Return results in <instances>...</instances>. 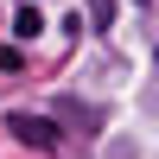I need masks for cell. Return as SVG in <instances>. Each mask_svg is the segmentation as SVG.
<instances>
[{"label": "cell", "mask_w": 159, "mask_h": 159, "mask_svg": "<svg viewBox=\"0 0 159 159\" xmlns=\"http://www.w3.org/2000/svg\"><path fill=\"white\" fill-rule=\"evenodd\" d=\"M7 127L25 140V147H38V153H51V147H57V127H51L45 115H25V108H13V115H7Z\"/></svg>", "instance_id": "6da1fadb"}, {"label": "cell", "mask_w": 159, "mask_h": 159, "mask_svg": "<svg viewBox=\"0 0 159 159\" xmlns=\"http://www.w3.org/2000/svg\"><path fill=\"white\" fill-rule=\"evenodd\" d=\"M13 32H19V38H32V32H45V19H38V13H32V7H25V13H19V19H13Z\"/></svg>", "instance_id": "7a4b0ae2"}, {"label": "cell", "mask_w": 159, "mask_h": 159, "mask_svg": "<svg viewBox=\"0 0 159 159\" xmlns=\"http://www.w3.org/2000/svg\"><path fill=\"white\" fill-rule=\"evenodd\" d=\"M89 13H96V25H108L115 19V0H89Z\"/></svg>", "instance_id": "277c9868"}, {"label": "cell", "mask_w": 159, "mask_h": 159, "mask_svg": "<svg viewBox=\"0 0 159 159\" xmlns=\"http://www.w3.org/2000/svg\"><path fill=\"white\" fill-rule=\"evenodd\" d=\"M0 70H7V76H19V70H25V57H19V45H0Z\"/></svg>", "instance_id": "3957f363"}]
</instances>
